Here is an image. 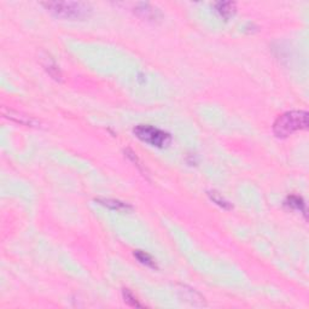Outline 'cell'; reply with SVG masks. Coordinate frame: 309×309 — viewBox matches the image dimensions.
<instances>
[{
	"label": "cell",
	"mask_w": 309,
	"mask_h": 309,
	"mask_svg": "<svg viewBox=\"0 0 309 309\" xmlns=\"http://www.w3.org/2000/svg\"><path fill=\"white\" fill-rule=\"evenodd\" d=\"M308 128V112L303 110H293L284 112L275 120L273 133L278 138H287L298 131Z\"/></svg>",
	"instance_id": "1"
},
{
	"label": "cell",
	"mask_w": 309,
	"mask_h": 309,
	"mask_svg": "<svg viewBox=\"0 0 309 309\" xmlns=\"http://www.w3.org/2000/svg\"><path fill=\"white\" fill-rule=\"evenodd\" d=\"M43 6L57 19L84 20L91 14L89 5L81 1H48Z\"/></svg>",
	"instance_id": "2"
},
{
	"label": "cell",
	"mask_w": 309,
	"mask_h": 309,
	"mask_svg": "<svg viewBox=\"0 0 309 309\" xmlns=\"http://www.w3.org/2000/svg\"><path fill=\"white\" fill-rule=\"evenodd\" d=\"M133 132L136 138L140 139L141 141L158 149L167 148L172 141V136L168 133L154 127V126L139 125L136 126Z\"/></svg>",
	"instance_id": "3"
},
{
	"label": "cell",
	"mask_w": 309,
	"mask_h": 309,
	"mask_svg": "<svg viewBox=\"0 0 309 309\" xmlns=\"http://www.w3.org/2000/svg\"><path fill=\"white\" fill-rule=\"evenodd\" d=\"M40 62L43 64L44 69L47 71L48 75L52 77V79H55L56 81H62V73L59 70V66L55 62V59L51 57L48 53H43L40 56Z\"/></svg>",
	"instance_id": "4"
},
{
	"label": "cell",
	"mask_w": 309,
	"mask_h": 309,
	"mask_svg": "<svg viewBox=\"0 0 309 309\" xmlns=\"http://www.w3.org/2000/svg\"><path fill=\"white\" fill-rule=\"evenodd\" d=\"M134 12L139 17L146 21H156L161 17V14L156 7L151 6L150 4H144V2L136 5Z\"/></svg>",
	"instance_id": "5"
},
{
	"label": "cell",
	"mask_w": 309,
	"mask_h": 309,
	"mask_svg": "<svg viewBox=\"0 0 309 309\" xmlns=\"http://www.w3.org/2000/svg\"><path fill=\"white\" fill-rule=\"evenodd\" d=\"M215 12L223 20H230L237 11L236 2L232 1H219L214 4Z\"/></svg>",
	"instance_id": "6"
},
{
	"label": "cell",
	"mask_w": 309,
	"mask_h": 309,
	"mask_svg": "<svg viewBox=\"0 0 309 309\" xmlns=\"http://www.w3.org/2000/svg\"><path fill=\"white\" fill-rule=\"evenodd\" d=\"M96 202L99 203L103 207L108 208V209L117 210V212H128V210L132 209L131 205L126 204V203L121 202V200L111 199V198H98Z\"/></svg>",
	"instance_id": "7"
},
{
	"label": "cell",
	"mask_w": 309,
	"mask_h": 309,
	"mask_svg": "<svg viewBox=\"0 0 309 309\" xmlns=\"http://www.w3.org/2000/svg\"><path fill=\"white\" fill-rule=\"evenodd\" d=\"M4 116H6V117L11 118V120L16 121V122L21 123V125H27V126H34L35 123V120H33L32 117H28V116H24L22 114H20V112H16V111H12V110H9V112H6L4 110Z\"/></svg>",
	"instance_id": "8"
},
{
	"label": "cell",
	"mask_w": 309,
	"mask_h": 309,
	"mask_svg": "<svg viewBox=\"0 0 309 309\" xmlns=\"http://www.w3.org/2000/svg\"><path fill=\"white\" fill-rule=\"evenodd\" d=\"M285 204H287V207L292 208V209H295V210H298V212L303 213L306 215L305 200H303L301 197H298V196H290V197H287Z\"/></svg>",
	"instance_id": "9"
},
{
	"label": "cell",
	"mask_w": 309,
	"mask_h": 309,
	"mask_svg": "<svg viewBox=\"0 0 309 309\" xmlns=\"http://www.w3.org/2000/svg\"><path fill=\"white\" fill-rule=\"evenodd\" d=\"M134 257L138 260L139 262H140V264L145 265V266L150 267V268H157V265H156V262H154V260L150 256V255L146 254L145 251H141V250L134 251Z\"/></svg>",
	"instance_id": "10"
},
{
	"label": "cell",
	"mask_w": 309,
	"mask_h": 309,
	"mask_svg": "<svg viewBox=\"0 0 309 309\" xmlns=\"http://www.w3.org/2000/svg\"><path fill=\"white\" fill-rule=\"evenodd\" d=\"M122 295H123V300H125V302L127 303L128 306H131V307H135V308L143 307V306H141L140 303L138 302V300L135 298V296L133 295V293L131 292V291L128 289H123Z\"/></svg>",
	"instance_id": "11"
},
{
	"label": "cell",
	"mask_w": 309,
	"mask_h": 309,
	"mask_svg": "<svg viewBox=\"0 0 309 309\" xmlns=\"http://www.w3.org/2000/svg\"><path fill=\"white\" fill-rule=\"evenodd\" d=\"M210 197V199L213 200L214 203H216L218 205H220L221 208H225V209H231V204L227 202V200L225 199V198L222 197L221 195H219L218 192L213 191V192H209L208 193Z\"/></svg>",
	"instance_id": "12"
},
{
	"label": "cell",
	"mask_w": 309,
	"mask_h": 309,
	"mask_svg": "<svg viewBox=\"0 0 309 309\" xmlns=\"http://www.w3.org/2000/svg\"><path fill=\"white\" fill-rule=\"evenodd\" d=\"M181 291H182V293H184L185 300L190 301L191 305L193 306H197V303H196L195 300H197V298H202V296H200L199 293H197L195 290H192V289H187L186 287H182Z\"/></svg>",
	"instance_id": "13"
}]
</instances>
